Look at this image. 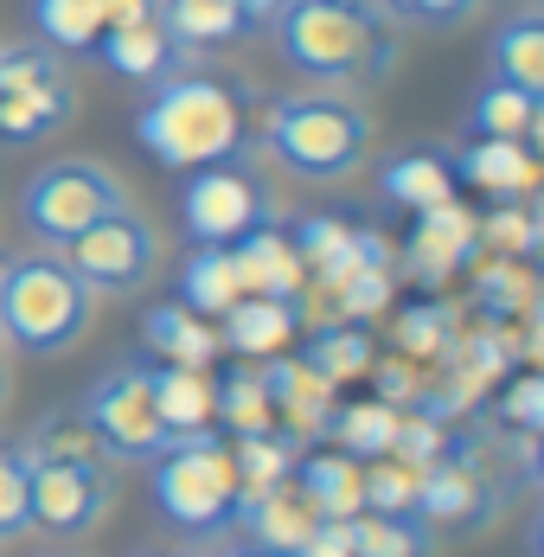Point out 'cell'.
I'll return each instance as SVG.
<instances>
[{"instance_id": "obj_1", "label": "cell", "mask_w": 544, "mask_h": 557, "mask_svg": "<svg viewBox=\"0 0 544 557\" xmlns=\"http://www.w3.org/2000/svg\"><path fill=\"white\" fill-rule=\"evenodd\" d=\"M270 26L282 58L321 84H372L397 64V33L379 0H288Z\"/></svg>"}, {"instance_id": "obj_2", "label": "cell", "mask_w": 544, "mask_h": 557, "mask_svg": "<svg viewBox=\"0 0 544 557\" xmlns=\"http://www.w3.org/2000/svg\"><path fill=\"white\" fill-rule=\"evenodd\" d=\"M161 90L148 97V110L135 115V135L141 148L161 161V168H206L244 148V110H237V90L218 84V77H154Z\"/></svg>"}, {"instance_id": "obj_3", "label": "cell", "mask_w": 544, "mask_h": 557, "mask_svg": "<svg viewBox=\"0 0 544 557\" xmlns=\"http://www.w3.org/2000/svg\"><path fill=\"white\" fill-rule=\"evenodd\" d=\"M97 308V288L64 257H20L0 270V334L26 352H64L84 339Z\"/></svg>"}, {"instance_id": "obj_4", "label": "cell", "mask_w": 544, "mask_h": 557, "mask_svg": "<svg viewBox=\"0 0 544 557\" xmlns=\"http://www.w3.org/2000/svg\"><path fill=\"white\" fill-rule=\"evenodd\" d=\"M263 148L295 180H346L372 148V115L346 97H282L263 115Z\"/></svg>"}, {"instance_id": "obj_5", "label": "cell", "mask_w": 544, "mask_h": 557, "mask_svg": "<svg viewBox=\"0 0 544 557\" xmlns=\"http://www.w3.org/2000/svg\"><path fill=\"white\" fill-rule=\"evenodd\" d=\"M154 506L166 525H180L186 539H212L218 525L237 512V474H231V448L212 430L180 436L154 455Z\"/></svg>"}, {"instance_id": "obj_6", "label": "cell", "mask_w": 544, "mask_h": 557, "mask_svg": "<svg viewBox=\"0 0 544 557\" xmlns=\"http://www.w3.org/2000/svg\"><path fill=\"white\" fill-rule=\"evenodd\" d=\"M115 206H128V186L103 168V161H58V168L33 173L20 193V224L39 244H71L84 224L109 219Z\"/></svg>"}, {"instance_id": "obj_7", "label": "cell", "mask_w": 544, "mask_h": 557, "mask_svg": "<svg viewBox=\"0 0 544 557\" xmlns=\"http://www.w3.org/2000/svg\"><path fill=\"white\" fill-rule=\"evenodd\" d=\"M26 494H33V525H46L58 539L103 525L115 500V474L109 455H52V448H26Z\"/></svg>"}, {"instance_id": "obj_8", "label": "cell", "mask_w": 544, "mask_h": 557, "mask_svg": "<svg viewBox=\"0 0 544 557\" xmlns=\"http://www.w3.org/2000/svg\"><path fill=\"white\" fill-rule=\"evenodd\" d=\"M180 219L193 231V244H237L244 231L275 219V193L237 154H224V161L193 168L186 193H180Z\"/></svg>"}, {"instance_id": "obj_9", "label": "cell", "mask_w": 544, "mask_h": 557, "mask_svg": "<svg viewBox=\"0 0 544 557\" xmlns=\"http://www.w3.org/2000/svg\"><path fill=\"white\" fill-rule=\"evenodd\" d=\"M84 423L109 448V461H154L173 443L154 410V366H122V372L97 379L84 397Z\"/></svg>"}, {"instance_id": "obj_10", "label": "cell", "mask_w": 544, "mask_h": 557, "mask_svg": "<svg viewBox=\"0 0 544 557\" xmlns=\"http://www.w3.org/2000/svg\"><path fill=\"white\" fill-rule=\"evenodd\" d=\"M58 250H64V263L77 276L90 282V288H103V295H135L141 282L154 276V263H161V237H154V224L141 219L135 206H115L109 219L84 224Z\"/></svg>"}, {"instance_id": "obj_11", "label": "cell", "mask_w": 544, "mask_h": 557, "mask_svg": "<svg viewBox=\"0 0 544 557\" xmlns=\"http://www.w3.org/2000/svg\"><path fill=\"white\" fill-rule=\"evenodd\" d=\"M77 110L71 77L58 71L46 46L0 52V141H46Z\"/></svg>"}, {"instance_id": "obj_12", "label": "cell", "mask_w": 544, "mask_h": 557, "mask_svg": "<svg viewBox=\"0 0 544 557\" xmlns=\"http://www.w3.org/2000/svg\"><path fill=\"white\" fill-rule=\"evenodd\" d=\"M90 52L103 58L115 77L154 84V77H166V71H173L180 46H173V33L161 26V13H148V20H109L103 33H97V46H90Z\"/></svg>"}, {"instance_id": "obj_13", "label": "cell", "mask_w": 544, "mask_h": 557, "mask_svg": "<svg viewBox=\"0 0 544 557\" xmlns=\"http://www.w3.org/2000/svg\"><path fill=\"white\" fill-rule=\"evenodd\" d=\"M237 519H244V545H257V552H295L308 532H314V506L301 500V487H288V481H275L263 494H244L237 500Z\"/></svg>"}, {"instance_id": "obj_14", "label": "cell", "mask_w": 544, "mask_h": 557, "mask_svg": "<svg viewBox=\"0 0 544 557\" xmlns=\"http://www.w3.org/2000/svg\"><path fill=\"white\" fill-rule=\"evenodd\" d=\"M231 263H237V295H282V301H295V288H301V257H295V244L275 231V224H257V231H244L237 244H231Z\"/></svg>"}, {"instance_id": "obj_15", "label": "cell", "mask_w": 544, "mask_h": 557, "mask_svg": "<svg viewBox=\"0 0 544 557\" xmlns=\"http://www.w3.org/2000/svg\"><path fill=\"white\" fill-rule=\"evenodd\" d=\"M295 257H301V270L339 282V276H353V270H366V263H384V244L372 231H353V224H339V219H308L295 231Z\"/></svg>"}, {"instance_id": "obj_16", "label": "cell", "mask_w": 544, "mask_h": 557, "mask_svg": "<svg viewBox=\"0 0 544 557\" xmlns=\"http://www.w3.org/2000/svg\"><path fill=\"white\" fill-rule=\"evenodd\" d=\"M474 244H481V231L474 219L455 206V199H442L430 212H417V237H410V263L423 270V276H448V270H461L468 257H474Z\"/></svg>"}, {"instance_id": "obj_17", "label": "cell", "mask_w": 544, "mask_h": 557, "mask_svg": "<svg viewBox=\"0 0 544 557\" xmlns=\"http://www.w3.org/2000/svg\"><path fill=\"white\" fill-rule=\"evenodd\" d=\"M154 410H161L173 443L199 436V430H212V417H218V385L206 379V366H161L154 372Z\"/></svg>"}, {"instance_id": "obj_18", "label": "cell", "mask_w": 544, "mask_h": 557, "mask_svg": "<svg viewBox=\"0 0 544 557\" xmlns=\"http://www.w3.org/2000/svg\"><path fill=\"white\" fill-rule=\"evenodd\" d=\"M455 180L468 186H487V193H526L539 180L532 161V141H506V135H474L461 154H455Z\"/></svg>"}, {"instance_id": "obj_19", "label": "cell", "mask_w": 544, "mask_h": 557, "mask_svg": "<svg viewBox=\"0 0 544 557\" xmlns=\"http://www.w3.org/2000/svg\"><path fill=\"white\" fill-rule=\"evenodd\" d=\"M295 327H301V314H295V301H282V295H237V301L224 308V339H231L237 352H275Z\"/></svg>"}, {"instance_id": "obj_20", "label": "cell", "mask_w": 544, "mask_h": 557, "mask_svg": "<svg viewBox=\"0 0 544 557\" xmlns=\"http://www.w3.org/2000/svg\"><path fill=\"white\" fill-rule=\"evenodd\" d=\"M295 487H301V500L314 506L321 519H353V512H359V461L339 455V448L308 455V461L295 468Z\"/></svg>"}, {"instance_id": "obj_21", "label": "cell", "mask_w": 544, "mask_h": 557, "mask_svg": "<svg viewBox=\"0 0 544 557\" xmlns=\"http://www.w3.org/2000/svg\"><path fill=\"white\" fill-rule=\"evenodd\" d=\"M493 77L544 97V20L539 13H512L493 33Z\"/></svg>"}, {"instance_id": "obj_22", "label": "cell", "mask_w": 544, "mask_h": 557, "mask_svg": "<svg viewBox=\"0 0 544 557\" xmlns=\"http://www.w3.org/2000/svg\"><path fill=\"white\" fill-rule=\"evenodd\" d=\"M384 199L391 206H404V212H430V206H442V199H455V168L442 161V154H397L391 168L379 173Z\"/></svg>"}, {"instance_id": "obj_23", "label": "cell", "mask_w": 544, "mask_h": 557, "mask_svg": "<svg viewBox=\"0 0 544 557\" xmlns=\"http://www.w3.org/2000/svg\"><path fill=\"white\" fill-rule=\"evenodd\" d=\"M353 557H430V525L423 512H353Z\"/></svg>"}, {"instance_id": "obj_24", "label": "cell", "mask_w": 544, "mask_h": 557, "mask_svg": "<svg viewBox=\"0 0 544 557\" xmlns=\"http://www.w3.org/2000/svg\"><path fill=\"white\" fill-rule=\"evenodd\" d=\"M141 339L161 352L166 366H212V352H218V334L206 327V314H193V308H148Z\"/></svg>"}, {"instance_id": "obj_25", "label": "cell", "mask_w": 544, "mask_h": 557, "mask_svg": "<svg viewBox=\"0 0 544 557\" xmlns=\"http://www.w3.org/2000/svg\"><path fill=\"white\" fill-rule=\"evenodd\" d=\"M180 301L193 314H224L237 301V263H231V244H199L180 270Z\"/></svg>"}, {"instance_id": "obj_26", "label": "cell", "mask_w": 544, "mask_h": 557, "mask_svg": "<svg viewBox=\"0 0 544 557\" xmlns=\"http://www.w3.org/2000/svg\"><path fill=\"white\" fill-rule=\"evenodd\" d=\"M154 13L173 33V46H224L231 33H244V20H237L231 0H161Z\"/></svg>"}, {"instance_id": "obj_27", "label": "cell", "mask_w": 544, "mask_h": 557, "mask_svg": "<svg viewBox=\"0 0 544 557\" xmlns=\"http://www.w3.org/2000/svg\"><path fill=\"white\" fill-rule=\"evenodd\" d=\"M33 26L58 52H90L103 33V0H33Z\"/></svg>"}, {"instance_id": "obj_28", "label": "cell", "mask_w": 544, "mask_h": 557, "mask_svg": "<svg viewBox=\"0 0 544 557\" xmlns=\"http://www.w3.org/2000/svg\"><path fill=\"white\" fill-rule=\"evenodd\" d=\"M263 385H270V404L275 410H288V417H295V430H326V417H333V410H326V379L321 372H308V366H301V359H295V366H270V372H263Z\"/></svg>"}, {"instance_id": "obj_29", "label": "cell", "mask_w": 544, "mask_h": 557, "mask_svg": "<svg viewBox=\"0 0 544 557\" xmlns=\"http://www.w3.org/2000/svg\"><path fill=\"white\" fill-rule=\"evenodd\" d=\"M474 135H506V141H532L539 135V97L519 90V84H499L474 97Z\"/></svg>"}, {"instance_id": "obj_30", "label": "cell", "mask_w": 544, "mask_h": 557, "mask_svg": "<svg viewBox=\"0 0 544 557\" xmlns=\"http://www.w3.org/2000/svg\"><path fill=\"white\" fill-rule=\"evenodd\" d=\"M326 430H333V448H339V455H353V461H379V455H391L397 410H391V397H384V404H353V410L326 417Z\"/></svg>"}, {"instance_id": "obj_31", "label": "cell", "mask_w": 544, "mask_h": 557, "mask_svg": "<svg viewBox=\"0 0 544 557\" xmlns=\"http://www.w3.org/2000/svg\"><path fill=\"white\" fill-rule=\"evenodd\" d=\"M301 366L321 372L326 385H346V379H359L372 366V339H366V327H326V334L308 339Z\"/></svg>"}, {"instance_id": "obj_32", "label": "cell", "mask_w": 544, "mask_h": 557, "mask_svg": "<svg viewBox=\"0 0 544 557\" xmlns=\"http://www.w3.org/2000/svg\"><path fill=\"white\" fill-rule=\"evenodd\" d=\"M218 417H224L237 436H250V430H275V404H270L263 372H231V379L218 385Z\"/></svg>"}, {"instance_id": "obj_33", "label": "cell", "mask_w": 544, "mask_h": 557, "mask_svg": "<svg viewBox=\"0 0 544 557\" xmlns=\"http://www.w3.org/2000/svg\"><path fill=\"white\" fill-rule=\"evenodd\" d=\"M33 532V494H26V448L0 443V545Z\"/></svg>"}, {"instance_id": "obj_34", "label": "cell", "mask_w": 544, "mask_h": 557, "mask_svg": "<svg viewBox=\"0 0 544 557\" xmlns=\"http://www.w3.org/2000/svg\"><path fill=\"white\" fill-rule=\"evenodd\" d=\"M384 20H417V26H461L481 0H379Z\"/></svg>"}, {"instance_id": "obj_35", "label": "cell", "mask_w": 544, "mask_h": 557, "mask_svg": "<svg viewBox=\"0 0 544 557\" xmlns=\"http://www.w3.org/2000/svg\"><path fill=\"white\" fill-rule=\"evenodd\" d=\"M539 410H544V379H539V372H526L519 385L506 391V404H499V417H506V423H512L519 436H532V430L544 423Z\"/></svg>"}, {"instance_id": "obj_36", "label": "cell", "mask_w": 544, "mask_h": 557, "mask_svg": "<svg viewBox=\"0 0 544 557\" xmlns=\"http://www.w3.org/2000/svg\"><path fill=\"white\" fill-rule=\"evenodd\" d=\"M474 231L487 237L493 250H512V257H526V250H532V237H539L526 212H493V219H487V224H474Z\"/></svg>"}, {"instance_id": "obj_37", "label": "cell", "mask_w": 544, "mask_h": 557, "mask_svg": "<svg viewBox=\"0 0 544 557\" xmlns=\"http://www.w3.org/2000/svg\"><path fill=\"white\" fill-rule=\"evenodd\" d=\"M288 557H353V525L346 519H314V532Z\"/></svg>"}, {"instance_id": "obj_38", "label": "cell", "mask_w": 544, "mask_h": 557, "mask_svg": "<svg viewBox=\"0 0 544 557\" xmlns=\"http://www.w3.org/2000/svg\"><path fill=\"white\" fill-rule=\"evenodd\" d=\"M404 346H410V352H430V346H435L430 308H410V321H404Z\"/></svg>"}, {"instance_id": "obj_39", "label": "cell", "mask_w": 544, "mask_h": 557, "mask_svg": "<svg viewBox=\"0 0 544 557\" xmlns=\"http://www.w3.org/2000/svg\"><path fill=\"white\" fill-rule=\"evenodd\" d=\"M231 7H237V20H244V26H270L288 0H231Z\"/></svg>"}, {"instance_id": "obj_40", "label": "cell", "mask_w": 544, "mask_h": 557, "mask_svg": "<svg viewBox=\"0 0 544 557\" xmlns=\"http://www.w3.org/2000/svg\"><path fill=\"white\" fill-rule=\"evenodd\" d=\"M161 0H103V20H148Z\"/></svg>"}, {"instance_id": "obj_41", "label": "cell", "mask_w": 544, "mask_h": 557, "mask_svg": "<svg viewBox=\"0 0 544 557\" xmlns=\"http://www.w3.org/2000/svg\"><path fill=\"white\" fill-rule=\"evenodd\" d=\"M218 557H282V552H257V545H237V552H218Z\"/></svg>"}, {"instance_id": "obj_42", "label": "cell", "mask_w": 544, "mask_h": 557, "mask_svg": "<svg viewBox=\"0 0 544 557\" xmlns=\"http://www.w3.org/2000/svg\"><path fill=\"white\" fill-rule=\"evenodd\" d=\"M0 404H7V366H0Z\"/></svg>"}, {"instance_id": "obj_43", "label": "cell", "mask_w": 544, "mask_h": 557, "mask_svg": "<svg viewBox=\"0 0 544 557\" xmlns=\"http://www.w3.org/2000/svg\"><path fill=\"white\" fill-rule=\"evenodd\" d=\"M135 557H180V552H135Z\"/></svg>"}, {"instance_id": "obj_44", "label": "cell", "mask_w": 544, "mask_h": 557, "mask_svg": "<svg viewBox=\"0 0 544 557\" xmlns=\"http://www.w3.org/2000/svg\"><path fill=\"white\" fill-rule=\"evenodd\" d=\"M52 557H64V552H52Z\"/></svg>"}]
</instances>
